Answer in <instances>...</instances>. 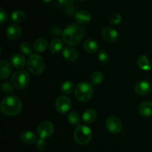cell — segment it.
Wrapping results in <instances>:
<instances>
[{"instance_id":"1","label":"cell","mask_w":152,"mask_h":152,"mask_svg":"<svg viewBox=\"0 0 152 152\" xmlns=\"http://www.w3.org/2000/svg\"><path fill=\"white\" fill-rule=\"evenodd\" d=\"M85 34L83 27L79 24L71 23L62 31V40L69 46H76L78 44Z\"/></svg>"},{"instance_id":"2","label":"cell","mask_w":152,"mask_h":152,"mask_svg":"<svg viewBox=\"0 0 152 152\" xmlns=\"http://www.w3.org/2000/svg\"><path fill=\"white\" fill-rule=\"evenodd\" d=\"M0 109L1 113L5 116H17L22 110V102L18 97L9 95L1 100Z\"/></svg>"},{"instance_id":"3","label":"cell","mask_w":152,"mask_h":152,"mask_svg":"<svg viewBox=\"0 0 152 152\" xmlns=\"http://www.w3.org/2000/svg\"><path fill=\"white\" fill-rule=\"evenodd\" d=\"M94 89L91 83L87 81L80 82L76 86L74 94L77 100L81 102H87L93 95Z\"/></svg>"},{"instance_id":"4","label":"cell","mask_w":152,"mask_h":152,"mask_svg":"<svg viewBox=\"0 0 152 152\" xmlns=\"http://www.w3.org/2000/svg\"><path fill=\"white\" fill-rule=\"evenodd\" d=\"M45 61L39 55L32 53L29 55L27 61V67L31 74L39 75L45 69Z\"/></svg>"},{"instance_id":"5","label":"cell","mask_w":152,"mask_h":152,"mask_svg":"<svg viewBox=\"0 0 152 152\" xmlns=\"http://www.w3.org/2000/svg\"><path fill=\"white\" fill-rule=\"evenodd\" d=\"M92 136L93 134L91 129L85 125H80L77 126L74 133V140L80 145H85L90 142Z\"/></svg>"},{"instance_id":"6","label":"cell","mask_w":152,"mask_h":152,"mask_svg":"<svg viewBox=\"0 0 152 152\" xmlns=\"http://www.w3.org/2000/svg\"><path fill=\"white\" fill-rule=\"evenodd\" d=\"M30 77L29 74L25 70L19 69L14 72L10 77V83L13 87L16 89H23L29 84Z\"/></svg>"},{"instance_id":"7","label":"cell","mask_w":152,"mask_h":152,"mask_svg":"<svg viewBox=\"0 0 152 152\" xmlns=\"http://www.w3.org/2000/svg\"><path fill=\"white\" fill-rule=\"evenodd\" d=\"M71 105H72V102H71V98L66 95H59L55 101L56 110H57L58 113H62V114L66 113L67 112L69 111Z\"/></svg>"},{"instance_id":"8","label":"cell","mask_w":152,"mask_h":152,"mask_svg":"<svg viewBox=\"0 0 152 152\" xmlns=\"http://www.w3.org/2000/svg\"><path fill=\"white\" fill-rule=\"evenodd\" d=\"M105 126L107 130L113 134L120 133L123 129V123L117 116H111L105 120Z\"/></svg>"},{"instance_id":"9","label":"cell","mask_w":152,"mask_h":152,"mask_svg":"<svg viewBox=\"0 0 152 152\" xmlns=\"http://www.w3.org/2000/svg\"><path fill=\"white\" fill-rule=\"evenodd\" d=\"M54 132V126L53 123L49 121H43L39 125L37 128V134L42 139L49 138Z\"/></svg>"},{"instance_id":"10","label":"cell","mask_w":152,"mask_h":152,"mask_svg":"<svg viewBox=\"0 0 152 152\" xmlns=\"http://www.w3.org/2000/svg\"><path fill=\"white\" fill-rule=\"evenodd\" d=\"M6 37L11 41H15L20 37L22 34V28L17 24H11L5 31Z\"/></svg>"},{"instance_id":"11","label":"cell","mask_w":152,"mask_h":152,"mask_svg":"<svg viewBox=\"0 0 152 152\" xmlns=\"http://www.w3.org/2000/svg\"><path fill=\"white\" fill-rule=\"evenodd\" d=\"M101 34H102V37L104 40L108 42H110V43L115 42L119 38L118 31L114 29V28H111V27L104 28L102 30Z\"/></svg>"},{"instance_id":"12","label":"cell","mask_w":152,"mask_h":152,"mask_svg":"<svg viewBox=\"0 0 152 152\" xmlns=\"http://www.w3.org/2000/svg\"><path fill=\"white\" fill-rule=\"evenodd\" d=\"M151 84L146 80L137 82L134 86V91L139 95H146L151 91Z\"/></svg>"},{"instance_id":"13","label":"cell","mask_w":152,"mask_h":152,"mask_svg":"<svg viewBox=\"0 0 152 152\" xmlns=\"http://www.w3.org/2000/svg\"><path fill=\"white\" fill-rule=\"evenodd\" d=\"M138 113L142 117H151L152 116V102L144 101L138 107Z\"/></svg>"},{"instance_id":"14","label":"cell","mask_w":152,"mask_h":152,"mask_svg":"<svg viewBox=\"0 0 152 152\" xmlns=\"http://www.w3.org/2000/svg\"><path fill=\"white\" fill-rule=\"evenodd\" d=\"M10 63L14 68L17 69H21L25 65V58L22 54L15 53L10 58Z\"/></svg>"},{"instance_id":"15","label":"cell","mask_w":152,"mask_h":152,"mask_svg":"<svg viewBox=\"0 0 152 152\" xmlns=\"http://www.w3.org/2000/svg\"><path fill=\"white\" fill-rule=\"evenodd\" d=\"M62 55L64 58L68 61H75L78 59L79 53L77 50L71 46H66L63 49Z\"/></svg>"},{"instance_id":"16","label":"cell","mask_w":152,"mask_h":152,"mask_svg":"<svg viewBox=\"0 0 152 152\" xmlns=\"http://www.w3.org/2000/svg\"><path fill=\"white\" fill-rule=\"evenodd\" d=\"M75 20L78 24H87L91 19V14L88 11L85 10H79L76 12Z\"/></svg>"},{"instance_id":"17","label":"cell","mask_w":152,"mask_h":152,"mask_svg":"<svg viewBox=\"0 0 152 152\" xmlns=\"http://www.w3.org/2000/svg\"><path fill=\"white\" fill-rule=\"evenodd\" d=\"M11 72V64L7 62V61H4V60L0 61V78H7L8 76L10 75Z\"/></svg>"},{"instance_id":"18","label":"cell","mask_w":152,"mask_h":152,"mask_svg":"<svg viewBox=\"0 0 152 152\" xmlns=\"http://www.w3.org/2000/svg\"><path fill=\"white\" fill-rule=\"evenodd\" d=\"M83 48H84L85 51L87 52L88 53L93 54L98 51L99 44L96 40H93V39H87L83 43Z\"/></svg>"},{"instance_id":"19","label":"cell","mask_w":152,"mask_h":152,"mask_svg":"<svg viewBox=\"0 0 152 152\" xmlns=\"http://www.w3.org/2000/svg\"><path fill=\"white\" fill-rule=\"evenodd\" d=\"M20 139L25 144H34L37 141V137L34 132L30 131H23L20 134Z\"/></svg>"},{"instance_id":"20","label":"cell","mask_w":152,"mask_h":152,"mask_svg":"<svg viewBox=\"0 0 152 152\" xmlns=\"http://www.w3.org/2000/svg\"><path fill=\"white\" fill-rule=\"evenodd\" d=\"M96 116L97 114L96 110L93 109H88L83 113L82 119L86 124H92L96 119Z\"/></svg>"},{"instance_id":"21","label":"cell","mask_w":152,"mask_h":152,"mask_svg":"<svg viewBox=\"0 0 152 152\" xmlns=\"http://www.w3.org/2000/svg\"><path fill=\"white\" fill-rule=\"evenodd\" d=\"M63 41L59 38H55L49 45V50L52 54H58L63 49Z\"/></svg>"},{"instance_id":"22","label":"cell","mask_w":152,"mask_h":152,"mask_svg":"<svg viewBox=\"0 0 152 152\" xmlns=\"http://www.w3.org/2000/svg\"><path fill=\"white\" fill-rule=\"evenodd\" d=\"M34 49L37 52L39 53H42L45 51L48 48V41L46 39L43 38V37H40L36 40V41L34 43Z\"/></svg>"},{"instance_id":"23","label":"cell","mask_w":152,"mask_h":152,"mask_svg":"<svg viewBox=\"0 0 152 152\" xmlns=\"http://www.w3.org/2000/svg\"><path fill=\"white\" fill-rule=\"evenodd\" d=\"M137 65L141 69L145 70V71H149L151 69V63L150 61H148V58L146 55H142L137 60Z\"/></svg>"},{"instance_id":"24","label":"cell","mask_w":152,"mask_h":152,"mask_svg":"<svg viewBox=\"0 0 152 152\" xmlns=\"http://www.w3.org/2000/svg\"><path fill=\"white\" fill-rule=\"evenodd\" d=\"M25 19V13L21 10H16L10 15V20L15 23H21Z\"/></svg>"},{"instance_id":"25","label":"cell","mask_w":152,"mask_h":152,"mask_svg":"<svg viewBox=\"0 0 152 152\" xmlns=\"http://www.w3.org/2000/svg\"><path fill=\"white\" fill-rule=\"evenodd\" d=\"M68 121L71 125L74 126H78L80 125V121H81V117L80 114L76 111H71L68 113Z\"/></svg>"},{"instance_id":"26","label":"cell","mask_w":152,"mask_h":152,"mask_svg":"<svg viewBox=\"0 0 152 152\" xmlns=\"http://www.w3.org/2000/svg\"><path fill=\"white\" fill-rule=\"evenodd\" d=\"M104 80L103 73L99 71H96L91 75L90 77V81L92 85H99Z\"/></svg>"},{"instance_id":"27","label":"cell","mask_w":152,"mask_h":152,"mask_svg":"<svg viewBox=\"0 0 152 152\" xmlns=\"http://www.w3.org/2000/svg\"><path fill=\"white\" fill-rule=\"evenodd\" d=\"M74 85L71 80H66L61 86V90L64 94H71L74 91Z\"/></svg>"},{"instance_id":"28","label":"cell","mask_w":152,"mask_h":152,"mask_svg":"<svg viewBox=\"0 0 152 152\" xmlns=\"http://www.w3.org/2000/svg\"><path fill=\"white\" fill-rule=\"evenodd\" d=\"M19 49H20V51L25 55H31L32 54V46L28 42H23L20 44L19 46Z\"/></svg>"},{"instance_id":"29","label":"cell","mask_w":152,"mask_h":152,"mask_svg":"<svg viewBox=\"0 0 152 152\" xmlns=\"http://www.w3.org/2000/svg\"><path fill=\"white\" fill-rule=\"evenodd\" d=\"M1 89L5 93L12 94L14 92V89L11 83H9L8 81H3L1 83Z\"/></svg>"},{"instance_id":"30","label":"cell","mask_w":152,"mask_h":152,"mask_svg":"<svg viewBox=\"0 0 152 152\" xmlns=\"http://www.w3.org/2000/svg\"><path fill=\"white\" fill-rule=\"evenodd\" d=\"M98 59L102 63H106L109 61V55L105 50H101L98 54Z\"/></svg>"},{"instance_id":"31","label":"cell","mask_w":152,"mask_h":152,"mask_svg":"<svg viewBox=\"0 0 152 152\" xmlns=\"http://www.w3.org/2000/svg\"><path fill=\"white\" fill-rule=\"evenodd\" d=\"M46 146H47V143H46L45 139L40 138L39 139H37V141L36 142L35 147L38 151H44L45 149Z\"/></svg>"},{"instance_id":"32","label":"cell","mask_w":152,"mask_h":152,"mask_svg":"<svg viewBox=\"0 0 152 152\" xmlns=\"http://www.w3.org/2000/svg\"><path fill=\"white\" fill-rule=\"evenodd\" d=\"M122 21V16L120 13H114V15H112L110 19V22H111L112 25H118Z\"/></svg>"},{"instance_id":"33","label":"cell","mask_w":152,"mask_h":152,"mask_svg":"<svg viewBox=\"0 0 152 152\" xmlns=\"http://www.w3.org/2000/svg\"><path fill=\"white\" fill-rule=\"evenodd\" d=\"M50 32L52 35L54 36H59L62 34V31H61L60 27L57 26V25H53L50 27Z\"/></svg>"},{"instance_id":"34","label":"cell","mask_w":152,"mask_h":152,"mask_svg":"<svg viewBox=\"0 0 152 152\" xmlns=\"http://www.w3.org/2000/svg\"><path fill=\"white\" fill-rule=\"evenodd\" d=\"M7 19V13L3 8H0V24L3 25Z\"/></svg>"},{"instance_id":"35","label":"cell","mask_w":152,"mask_h":152,"mask_svg":"<svg viewBox=\"0 0 152 152\" xmlns=\"http://www.w3.org/2000/svg\"><path fill=\"white\" fill-rule=\"evenodd\" d=\"M65 13H67L68 15L71 16V15H75V9H74V7L73 6H67L66 8H65Z\"/></svg>"},{"instance_id":"36","label":"cell","mask_w":152,"mask_h":152,"mask_svg":"<svg viewBox=\"0 0 152 152\" xmlns=\"http://www.w3.org/2000/svg\"><path fill=\"white\" fill-rule=\"evenodd\" d=\"M58 1H59L61 5L67 7V6L71 5V4L74 2V0H58Z\"/></svg>"},{"instance_id":"37","label":"cell","mask_w":152,"mask_h":152,"mask_svg":"<svg viewBox=\"0 0 152 152\" xmlns=\"http://www.w3.org/2000/svg\"><path fill=\"white\" fill-rule=\"evenodd\" d=\"M43 1H44V2H45V3H50V2H51L53 0H43Z\"/></svg>"},{"instance_id":"38","label":"cell","mask_w":152,"mask_h":152,"mask_svg":"<svg viewBox=\"0 0 152 152\" xmlns=\"http://www.w3.org/2000/svg\"><path fill=\"white\" fill-rule=\"evenodd\" d=\"M78 1H85V0H78Z\"/></svg>"}]
</instances>
